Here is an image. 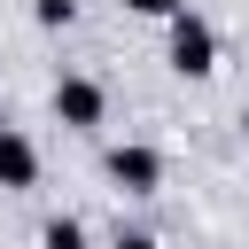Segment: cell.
Returning <instances> with one entry per match:
<instances>
[{
    "mask_svg": "<svg viewBox=\"0 0 249 249\" xmlns=\"http://www.w3.org/2000/svg\"><path fill=\"white\" fill-rule=\"evenodd\" d=\"M210 54H218L210 23H202V16H171V62H179L187 78H202V70H210Z\"/></svg>",
    "mask_w": 249,
    "mask_h": 249,
    "instance_id": "1",
    "label": "cell"
},
{
    "mask_svg": "<svg viewBox=\"0 0 249 249\" xmlns=\"http://www.w3.org/2000/svg\"><path fill=\"white\" fill-rule=\"evenodd\" d=\"M124 8H140V16H171L179 0H124Z\"/></svg>",
    "mask_w": 249,
    "mask_h": 249,
    "instance_id": "7",
    "label": "cell"
},
{
    "mask_svg": "<svg viewBox=\"0 0 249 249\" xmlns=\"http://www.w3.org/2000/svg\"><path fill=\"white\" fill-rule=\"evenodd\" d=\"M54 109H62L70 124H101V86H93V78H62V86H54Z\"/></svg>",
    "mask_w": 249,
    "mask_h": 249,
    "instance_id": "2",
    "label": "cell"
},
{
    "mask_svg": "<svg viewBox=\"0 0 249 249\" xmlns=\"http://www.w3.org/2000/svg\"><path fill=\"white\" fill-rule=\"evenodd\" d=\"M117 249H156V241H148V233H124V241H117Z\"/></svg>",
    "mask_w": 249,
    "mask_h": 249,
    "instance_id": "8",
    "label": "cell"
},
{
    "mask_svg": "<svg viewBox=\"0 0 249 249\" xmlns=\"http://www.w3.org/2000/svg\"><path fill=\"white\" fill-rule=\"evenodd\" d=\"M109 171H117V179H124L132 195H148V187L163 179V163H156V148H117V156H109Z\"/></svg>",
    "mask_w": 249,
    "mask_h": 249,
    "instance_id": "3",
    "label": "cell"
},
{
    "mask_svg": "<svg viewBox=\"0 0 249 249\" xmlns=\"http://www.w3.org/2000/svg\"><path fill=\"white\" fill-rule=\"evenodd\" d=\"M47 249H86V241H78V226H70V218H54V226H47Z\"/></svg>",
    "mask_w": 249,
    "mask_h": 249,
    "instance_id": "5",
    "label": "cell"
},
{
    "mask_svg": "<svg viewBox=\"0 0 249 249\" xmlns=\"http://www.w3.org/2000/svg\"><path fill=\"white\" fill-rule=\"evenodd\" d=\"M31 179H39V156H31V140L0 132V187H31Z\"/></svg>",
    "mask_w": 249,
    "mask_h": 249,
    "instance_id": "4",
    "label": "cell"
},
{
    "mask_svg": "<svg viewBox=\"0 0 249 249\" xmlns=\"http://www.w3.org/2000/svg\"><path fill=\"white\" fill-rule=\"evenodd\" d=\"M241 124H249V117H241Z\"/></svg>",
    "mask_w": 249,
    "mask_h": 249,
    "instance_id": "9",
    "label": "cell"
},
{
    "mask_svg": "<svg viewBox=\"0 0 249 249\" xmlns=\"http://www.w3.org/2000/svg\"><path fill=\"white\" fill-rule=\"evenodd\" d=\"M39 23H70V0H39Z\"/></svg>",
    "mask_w": 249,
    "mask_h": 249,
    "instance_id": "6",
    "label": "cell"
}]
</instances>
